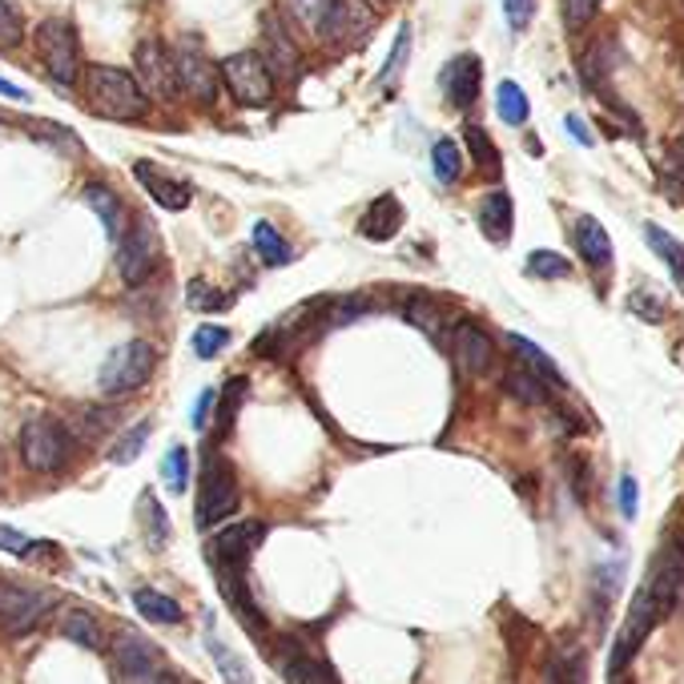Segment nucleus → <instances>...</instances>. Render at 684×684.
Returning a JSON list of instances; mask_svg holds the SVG:
<instances>
[{
    "mask_svg": "<svg viewBox=\"0 0 684 684\" xmlns=\"http://www.w3.org/2000/svg\"><path fill=\"white\" fill-rule=\"evenodd\" d=\"M375 28V13L367 0H334L327 21L318 28V37L334 40V45H355L358 37H367Z\"/></svg>",
    "mask_w": 684,
    "mask_h": 684,
    "instance_id": "nucleus-15",
    "label": "nucleus"
},
{
    "mask_svg": "<svg viewBox=\"0 0 684 684\" xmlns=\"http://www.w3.org/2000/svg\"><path fill=\"white\" fill-rule=\"evenodd\" d=\"M137 85H142L145 97H158V101H173L178 97V69H173V53L170 49H161L158 40H142L137 45Z\"/></svg>",
    "mask_w": 684,
    "mask_h": 684,
    "instance_id": "nucleus-14",
    "label": "nucleus"
},
{
    "mask_svg": "<svg viewBox=\"0 0 684 684\" xmlns=\"http://www.w3.org/2000/svg\"><path fill=\"white\" fill-rule=\"evenodd\" d=\"M28 133H33V137H40V142H53L61 154H81L77 133L61 130V125H53V121H28Z\"/></svg>",
    "mask_w": 684,
    "mask_h": 684,
    "instance_id": "nucleus-40",
    "label": "nucleus"
},
{
    "mask_svg": "<svg viewBox=\"0 0 684 684\" xmlns=\"http://www.w3.org/2000/svg\"><path fill=\"white\" fill-rule=\"evenodd\" d=\"M403 201L395 198V194H382V198H375L367 206V213L358 218V234L370 237V242H391V237L403 230Z\"/></svg>",
    "mask_w": 684,
    "mask_h": 684,
    "instance_id": "nucleus-19",
    "label": "nucleus"
},
{
    "mask_svg": "<svg viewBox=\"0 0 684 684\" xmlns=\"http://www.w3.org/2000/svg\"><path fill=\"white\" fill-rule=\"evenodd\" d=\"M161 262H166V251H161V234L154 230L149 218H137L133 225H125V234L118 242V274L125 286H142L149 278L158 274Z\"/></svg>",
    "mask_w": 684,
    "mask_h": 684,
    "instance_id": "nucleus-4",
    "label": "nucleus"
},
{
    "mask_svg": "<svg viewBox=\"0 0 684 684\" xmlns=\"http://www.w3.org/2000/svg\"><path fill=\"white\" fill-rule=\"evenodd\" d=\"M113 664L125 676V684H158L161 669V652L154 640H145L142 632L121 628L113 636Z\"/></svg>",
    "mask_w": 684,
    "mask_h": 684,
    "instance_id": "nucleus-11",
    "label": "nucleus"
},
{
    "mask_svg": "<svg viewBox=\"0 0 684 684\" xmlns=\"http://www.w3.org/2000/svg\"><path fill=\"white\" fill-rule=\"evenodd\" d=\"M512 222H515V210H512V198H508V190H491L479 206V225H484V234L491 242H508L512 237Z\"/></svg>",
    "mask_w": 684,
    "mask_h": 684,
    "instance_id": "nucleus-22",
    "label": "nucleus"
},
{
    "mask_svg": "<svg viewBox=\"0 0 684 684\" xmlns=\"http://www.w3.org/2000/svg\"><path fill=\"white\" fill-rule=\"evenodd\" d=\"M57 608V593L45 584H25V579H0V632H28Z\"/></svg>",
    "mask_w": 684,
    "mask_h": 684,
    "instance_id": "nucleus-5",
    "label": "nucleus"
},
{
    "mask_svg": "<svg viewBox=\"0 0 684 684\" xmlns=\"http://www.w3.org/2000/svg\"><path fill=\"white\" fill-rule=\"evenodd\" d=\"M0 137H4V121H0Z\"/></svg>",
    "mask_w": 684,
    "mask_h": 684,
    "instance_id": "nucleus-56",
    "label": "nucleus"
},
{
    "mask_svg": "<svg viewBox=\"0 0 684 684\" xmlns=\"http://www.w3.org/2000/svg\"><path fill=\"white\" fill-rule=\"evenodd\" d=\"M61 636H65L69 645L89 648V652H101V645H106L101 624H97V616L85 612V608H69L65 616H61Z\"/></svg>",
    "mask_w": 684,
    "mask_h": 684,
    "instance_id": "nucleus-23",
    "label": "nucleus"
},
{
    "mask_svg": "<svg viewBox=\"0 0 684 684\" xmlns=\"http://www.w3.org/2000/svg\"><path fill=\"white\" fill-rule=\"evenodd\" d=\"M145 439H149V423H137V435H125L118 448H113V463L137 460V451L145 448Z\"/></svg>",
    "mask_w": 684,
    "mask_h": 684,
    "instance_id": "nucleus-48",
    "label": "nucleus"
},
{
    "mask_svg": "<svg viewBox=\"0 0 684 684\" xmlns=\"http://www.w3.org/2000/svg\"><path fill=\"white\" fill-rule=\"evenodd\" d=\"M652 604H657L660 620L672 616L684 604V536H669L660 548V560L652 567V576L645 579Z\"/></svg>",
    "mask_w": 684,
    "mask_h": 684,
    "instance_id": "nucleus-10",
    "label": "nucleus"
},
{
    "mask_svg": "<svg viewBox=\"0 0 684 684\" xmlns=\"http://www.w3.org/2000/svg\"><path fill=\"white\" fill-rule=\"evenodd\" d=\"M463 137H467V145H472V154H475V161L484 166V170H500V154H496V145H491V137H487L479 125H467L463 130Z\"/></svg>",
    "mask_w": 684,
    "mask_h": 684,
    "instance_id": "nucleus-44",
    "label": "nucleus"
},
{
    "mask_svg": "<svg viewBox=\"0 0 684 684\" xmlns=\"http://www.w3.org/2000/svg\"><path fill=\"white\" fill-rule=\"evenodd\" d=\"M222 81L237 106L258 109V106H270V97H274V69L266 65L258 53L230 57V61L222 65Z\"/></svg>",
    "mask_w": 684,
    "mask_h": 684,
    "instance_id": "nucleus-8",
    "label": "nucleus"
},
{
    "mask_svg": "<svg viewBox=\"0 0 684 684\" xmlns=\"http://www.w3.org/2000/svg\"><path fill=\"white\" fill-rule=\"evenodd\" d=\"M237 512V479L222 460H210L198 479V512L194 524L198 527H218Z\"/></svg>",
    "mask_w": 684,
    "mask_h": 684,
    "instance_id": "nucleus-9",
    "label": "nucleus"
},
{
    "mask_svg": "<svg viewBox=\"0 0 684 684\" xmlns=\"http://www.w3.org/2000/svg\"><path fill=\"white\" fill-rule=\"evenodd\" d=\"M161 475H166V487L182 496L185 484H190V451H185V448H170V455L161 460Z\"/></svg>",
    "mask_w": 684,
    "mask_h": 684,
    "instance_id": "nucleus-38",
    "label": "nucleus"
},
{
    "mask_svg": "<svg viewBox=\"0 0 684 684\" xmlns=\"http://www.w3.org/2000/svg\"><path fill=\"white\" fill-rule=\"evenodd\" d=\"M213 399H218V391H201L198 407H194V431H206V427H210V407H213Z\"/></svg>",
    "mask_w": 684,
    "mask_h": 684,
    "instance_id": "nucleus-52",
    "label": "nucleus"
},
{
    "mask_svg": "<svg viewBox=\"0 0 684 684\" xmlns=\"http://www.w3.org/2000/svg\"><path fill=\"white\" fill-rule=\"evenodd\" d=\"M234 303V294H225V290L210 286V282H190V306L194 310H225V306Z\"/></svg>",
    "mask_w": 684,
    "mask_h": 684,
    "instance_id": "nucleus-41",
    "label": "nucleus"
},
{
    "mask_svg": "<svg viewBox=\"0 0 684 684\" xmlns=\"http://www.w3.org/2000/svg\"><path fill=\"white\" fill-rule=\"evenodd\" d=\"M16 448H21V460H25L28 472L57 475L69 463V455H73V435H69L65 423L57 419H28L21 427Z\"/></svg>",
    "mask_w": 684,
    "mask_h": 684,
    "instance_id": "nucleus-3",
    "label": "nucleus"
},
{
    "mask_svg": "<svg viewBox=\"0 0 684 684\" xmlns=\"http://www.w3.org/2000/svg\"><path fill=\"white\" fill-rule=\"evenodd\" d=\"M222 346H230V330L225 327H213V322H206V327L194 330V355L198 358H213Z\"/></svg>",
    "mask_w": 684,
    "mask_h": 684,
    "instance_id": "nucleus-43",
    "label": "nucleus"
},
{
    "mask_svg": "<svg viewBox=\"0 0 684 684\" xmlns=\"http://www.w3.org/2000/svg\"><path fill=\"white\" fill-rule=\"evenodd\" d=\"M133 604L142 612L145 620H154V624H182V604L170 600L166 593H154V588H137L133 593Z\"/></svg>",
    "mask_w": 684,
    "mask_h": 684,
    "instance_id": "nucleus-27",
    "label": "nucleus"
},
{
    "mask_svg": "<svg viewBox=\"0 0 684 684\" xmlns=\"http://www.w3.org/2000/svg\"><path fill=\"white\" fill-rule=\"evenodd\" d=\"M85 93H89V106L109 121H142L149 113V97H145L142 85L125 69L113 65L85 69Z\"/></svg>",
    "mask_w": 684,
    "mask_h": 684,
    "instance_id": "nucleus-1",
    "label": "nucleus"
},
{
    "mask_svg": "<svg viewBox=\"0 0 684 684\" xmlns=\"http://www.w3.org/2000/svg\"><path fill=\"white\" fill-rule=\"evenodd\" d=\"M645 242L652 246V254H657V258H664V262H669L672 278H676V282L684 286V246H681V242H676L672 234H664L657 222L645 225Z\"/></svg>",
    "mask_w": 684,
    "mask_h": 684,
    "instance_id": "nucleus-30",
    "label": "nucleus"
},
{
    "mask_svg": "<svg viewBox=\"0 0 684 684\" xmlns=\"http://www.w3.org/2000/svg\"><path fill=\"white\" fill-rule=\"evenodd\" d=\"M431 166H435V178L443 185H455L460 182V173H463V154H460V145L451 142V137H439L431 149Z\"/></svg>",
    "mask_w": 684,
    "mask_h": 684,
    "instance_id": "nucleus-33",
    "label": "nucleus"
},
{
    "mask_svg": "<svg viewBox=\"0 0 684 684\" xmlns=\"http://www.w3.org/2000/svg\"><path fill=\"white\" fill-rule=\"evenodd\" d=\"M451 351H455V363H460L463 375H487V370L496 367V342L487 334L484 327H475V322H460L455 327V342H451Z\"/></svg>",
    "mask_w": 684,
    "mask_h": 684,
    "instance_id": "nucleus-17",
    "label": "nucleus"
},
{
    "mask_svg": "<svg viewBox=\"0 0 684 684\" xmlns=\"http://www.w3.org/2000/svg\"><path fill=\"white\" fill-rule=\"evenodd\" d=\"M25 40V21L9 0H0V49H16Z\"/></svg>",
    "mask_w": 684,
    "mask_h": 684,
    "instance_id": "nucleus-45",
    "label": "nucleus"
},
{
    "mask_svg": "<svg viewBox=\"0 0 684 684\" xmlns=\"http://www.w3.org/2000/svg\"><path fill=\"white\" fill-rule=\"evenodd\" d=\"M600 4H604V0H564V25L572 28V33L584 28L596 13H600Z\"/></svg>",
    "mask_w": 684,
    "mask_h": 684,
    "instance_id": "nucleus-46",
    "label": "nucleus"
},
{
    "mask_svg": "<svg viewBox=\"0 0 684 684\" xmlns=\"http://www.w3.org/2000/svg\"><path fill=\"white\" fill-rule=\"evenodd\" d=\"M403 318H407L411 327H419L423 334H431V339H443V330H448V310L439 303H431L427 294H415L403 303Z\"/></svg>",
    "mask_w": 684,
    "mask_h": 684,
    "instance_id": "nucleus-26",
    "label": "nucleus"
},
{
    "mask_svg": "<svg viewBox=\"0 0 684 684\" xmlns=\"http://www.w3.org/2000/svg\"><path fill=\"white\" fill-rule=\"evenodd\" d=\"M657 624H660V612L657 604H652V593H648V584H640V593L632 600L628 620H624V632H620V640H616V652H612V664H608V669H612V681H620V672L628 669V660L640 652V645L652 636Z\"/></svg>",
    "mask_w": 684,
    "mask_h": 684,
    "instance_id": "nucleus-12",
    "label": "nucleus"
},
{
    "mask_svg": "<svg viewBox=\"0 0 684 684\" xmlns=\"http://www.w3.org/2000/svg\"><path fill=\"white\" fill-rule=\"evenodd\" d=\"M266 40H270V57H262L266 65H270V61H278L282 69H294L298 53H294V45L286 40V33H282V25H278V21H266Z\"/></svg>",
    "mask_w": 684,
    "mask_h": 684,
    "instance_id": "nucleus-42",
    "label": "nucleus"
},
{
    "mask_svg": "<svg viewBox=\"0 0 684 684\" xmlns=\"http://www.w3.org/2000/svg\"><path fill=\"white\" fill-rule=\"evenodd\" d=\"M576 251L579 258L593 266V270H608L612 266V237L593 213H579L576 218Z\"/></svg>",
    "mask_w": 684,
    "mask_h": 684,
    "instance_id": "nucleus-20",
    "label": "nucleus"
},
{
    "mask_svg": "<svg viewBox=\"0 0 684 684\" xmlns=\"http://www.w3.org/2000/svg\"><path fill=\"white\" fill-rule=\"evenodd\" d=\"M628 310L636 318H645V322H660L664 318V294H657V290H648V286H640V290H632V298H628Z\"/></svg>",
    "mask_w": 684,
    "mask_h": 684,
    "instance_id": "nucleus-39",
    "label": "nucleus"
},
{
    "mask_svg": "<svg viewBox=\"0 0 684 684\" xmlns=\"http://www.w3.org/2000/svg\"><path fill=\"white\" fill-rule=\"evenodd\" d=\"M262 540H266V524H258V520L230 524L225 532H218V536H213V540H210V560H213V567H218L222 584H242L254 548H258Z\"/></svg>",
    "mask_w": 684,
    "mask_h": 684,
    "instance_id": "nucleus-7",
    "label": "nucleus"
},
{
    "mask_svg": "<svg viewBox=\"0 0 684 684\" xmlns=\"http://www.w3.org/2000/svg\"><path fill=\"white\" fill-rule=\"evenodd\" d=\"M503 387L512 391V399H520V403H532V407H543V403L552 399V391H548V382L536 379V375H532V370H524V367L508 370V379H503Z\"/></svg>",
    "mask_w": 684,
    "mask_h": 684,
    "instance_id": "nucleus-31",
    "label": "nucleus"
},
{
    "mask_svg": "<svg viewBox=\"0 0 684 684\" xmlns=\"http://www.w3.org/2000/svg\"><path fill=\"white\" fill-rule=\"evenodd\" d=\"M407 49H411V28L403 25V28H399V40H395V53H391V61L382 65V77L379 81H391V77H395L399 69H403V61H407Z\"/></svg>",
    "mask_w": 684,
    "mask_h": 684,
    "instance_id": "nucleus-50",
    "label": "nucleus"
},
{
    "mask_svg": "<svg viewBox=\"0 0 684 684\" xmlns=\"http://www.w3.org/2000/svg\"><path fill=\"white\" fill-rule=\"evenodd\" d=\"M278 669H282L286 684H339L322 660L306 657V652H286V657L278 660Z\"/></svg>",
    "mask_w": 684,
    "mask_h": 684,
    "instance_id": "nucleus-25",
    "label": "nucleus"
},
{
    "mask_svg": "<svg viewBox=\"0 0 684 684\" xmlns=\"http://www.w3.org/2000/svg\"><path fill=\"white\" fill-rule=\"evenodd\" d=\"M676 158H681V166H684V137L676 142Z\"/></svg>",
    "mask_w": 684,
    "mask_h": 684,
    "instance_id": "nucleus-55",
    "label": "nucleus"
},
{
    "mask_svg": "<svg viewBox=\"0 0 684 684\" xmlns=\"http://www.w3.org/2000/svg\"><path fill=\"white\" fill-rule=\"evenodd\" d=\"M133 178L145 185V194L158 201L161 210H185L190 201H194V185L182 182V178H173V173H166L161 166H154V161H133Z\"/></svg>",
    "mask_w": 684,
    "mask_h": 684,
    "instance_id": "nucleus-16",
    "label": "nucleus"
},
{
    "mask_svg": "<svg viewBox=\"0 0 684 684\" xmlns=\"http://www.w3.org/2000/svg\"><path fill=\"white\" fill-rule=\"evenodd\" d=\"M137 515H142V532H145V543H149V548H161V543L170 540V520H166V512H161V503L154 491H142Z\"/></svg>",
    "mask_w": 684,
    "mask_h": 684,
    "instance_id": "nucleus-29",
    "label": "nucleus"
},
{
    "mask_svg": "<svg viewBox=\"0 0 684 684\" xmlns=\"http://www.w3.org/2000/svg\"><path fill=\"white\" fill-rule=\"evenodd\" d=\"M479 81H484V65H479V57L475 53H455L443 65V97H448L455 109H472L475 97H479Z\"/></svg>",
    "mask_w": 684,
    "mask_h": 684,
    "instance_id": "nucleus-18",
    "label": "nucleus"
},
{
    "mask_svg": "<svg viewBox=\"0 0 684 684\" xmlns=\"http://www.w3.org/2000/svg\"><path fill=\"white\" fill-rule=\"evenodd\" d=\"M25 548H28V540L16 532V527H4L0 524V552H16V555H25Z\"/></svg>",
    "mask_w": 684,
    "mask_h": 684,
    "instance_id": "nucleus-51",
    "label": "nucleus"
},
{
    "mask_svg": "<svg viewBox=\"0 0 684 684\" xmlns=\"http://www.w3.org/2000/svg\"><path fill=\"white\" fill-rule=\"evenodd\" d=\"M496 109H500V118L508 125H524L532 106H527V93L515 85V81H500V89H496Z\"/></svg>",
    "mask_w": 684,
    "mask_h": 684,
    "instance_id": "nucleus-34",
    "label": "nucleus"
},
{
    "mask_svg": "<svg viewBox=\"0 0 684 684\" xmlns=\"http://www.w3.org/2000/svg\"><path fill=\"white\" fill-rule=\"evenodd\" d=\"M330 4H334V0H286L290 16H294V21H298L303 28H310V33H318V28H322V21H327V13H330Z\"/></svg>",
    "mask_w": 684,
    "mask_h": 684,
    "instance_id": "nucleus-37",
    "label": "nucleus"
},
{
    "mask_svg": "<svg viewBox=\"0 0 684 684\" xmlns=\"http://www.w3.org/2000/svg\"><path fill=\"white\" fill-rule=\"evenodd\" d=\"M503 16H508V28L512 33H524L536 16V0H503Z\"/></svg>",
    "mask_w": 684,
    "mask_h": 684,
    "instance_id": "nucleus-47",
    "label": "nucleus"
},
{
    "mask_svg": "<svg viewBox=\"0 0 684 684\" xmlns=\"http://www.w3.org/2000/svg\"><path fill=\"white\" fill-rule=\"evenodd\" d=\"M564 130L572 133V137H576L579 145H593V133H588V125H584V121H579L576 113H567V118H564Z\"/></svg>",
    "mask_w": 684,
    "mask_h": 684,
    "instance_id": "nucleus-53",
    "label": "nucleus"
},
{
    "mask_svg": "<svg viewBox=\"0 0 684 684\" xmlns=\"http://www.w3.org/2000/svg\"><path fill=\"white\" fill-rule=\"evenodd\" d=\"M636 512H640L636 479H632V475H620V515H624V520H636Z\"/></svg>",
    "mask_w": 684,
    "mask_h": 684,
    "instance_id": "nucleus-49",
    "label": "nucleus"
},
{
    "mask_svg": "<svg viewBox=\"0 0 684 684\" xmlns=\"http://www.w3.org/2000/svg\"><path fill=\"white\" fill-rule=\"evenodd\" d=\"M85 206L101 218V230H106L113 242H121V234H125V206H121L118 194H113L109 185L93 182V185H85Z\"/></svg>",
    "mask_w": 684,
    "mask_h": 684,
    "instance_id": "nucleus-21",
    "label": "nucleus"
},
{
    "mask_svg": "<svg viewBox=\"0 0 684 684\" xmlns=\"http://www.w3.org/2000/svg\"><path fill=\"white\" fill-rule=\"evenodd\" d=\"M251 242H254V254H258V258H262L266 266H286L290 258H294L290 242L282 234H278V230L270 222H254Z\"/></svg>",
    "mask_w": 684,
    "mask_h": 684,
    "instance_id": "nucleus-28",
    "label": "nucleus"
},
{
    "mask_svg": "<svg viewBox=\"0 0 684 684\" xmlns=\"http://www.w3.org/2000/svg\"><path fill=\"white\" fill-rule=\"evenodd\" d=\"M37 53H40V65L45 73L69 89V85H77V73H81V45H77V28L69 25V21H40L37 25Z\"/></svg>",
    "mask_w": 684,
    "mask_h": 684,
    "instance_id": "nucleus-6",
    "label": "nucleus"
},
{
    "mask_svg": "<svg viewBox=\"0 0 684 684\" xmlns=\"http://www.w3.org/2000/svg\"><path fill=\"white\" fill-rule=\"evenodd\" d=\"M527 274L532 278H548V282H560V278L572 274V262L564 254L555 251H532L527 254Z\"/></svg>",
    "mask_w": 684,
    "mask_h": 684,
    "instance_id": "nucleus-35",
    "label": "nucleus"
},
{
    "mask_svg": "<svg viewBox=\"0 0 684 684\" xmlns=\"http://www.w3.org/2000/svg\"><path fill=\"white\" fill-rule=\"evenodd\" d=\"M113 427V411H106V407H81L77 411V423H73V431L81 435V439H101V435Z\"/></svg>",
    "mask_w": 684,
    "mask_h": 684,
    "instance_id": "nucleus-36",
    "label": "nucleus"
},
{
    "mask_svg": "<svg viewBox=\"0 0 684 684\" xmlns=\"http://www.w3.org/2000/svg\"><path fill=\"white\" fill-rule=\"evenodd\" d=\"M210 657H213V664H218V672H222L225 684H254L251 664L237 657V652L230 645H222L218 636H210Z\"/></svg>",
    "mask_w": 684,
    "mask_h": 684,
    "instance_id": "nucleus-32",
    "label": "nucleus"
},
{
    "mask_svg": "<svg viewBox=\"0 0 684 684\" xmlns=\"http://www.w3.org/2000/svg\"><path fill=\"white\" fill-rule=\"evenodd\" d=\"M173 69H178V89H185L194 101H201V106H213L218 85H222V73H218V65L201 53L194 40H182V45H178Z\"/></svg>",
    "mask_w": 684,
    "mask_h": 684,
    "instance_id": "nucleus-13",
    "label": "nucleus"
},
{
    "mask_svg": "<svg viewBox=\"0 0 684 684\" xmlns=\"http://www.w3.org/2000/svg\"><path fill=\"white\" fill-rule=\"evenodd\" d=\"M154 367H158L154 342H145V339L121 342L118 351L101 363V375H97L101 395H109V399L130 395V391H137V387H145V382L154 379Z\"/></svg>",
    "mask_w": 684,
    "mask_h": 684,
    "instance_id": "nucleus-2",
    "label": "nucleus"
},
{
    "mask_svg": "<svg viewBox=\"0 0 684 684\" xmlns=\"http://www.w3.org/2000/svg\"><path fill=\"white\" fill-rule=\"evenodd\" d=\"M508 342H512V351L520 355L524 370H532V375H536V379H543V382L564 387V370H560L552 358H548V351H540V346H536L532 339H524V334H508Z\"/></svg>",
    "mask_w": 684,
    "mask_h": 684,
    "instance_id": "nucleus-24",
    "label": "nucleus"
},
{
    "mask_svg": "<svg viewBox=\"0 0 684 684\" xmlns=\"http://www.w3.org/2000/svg\"><path fill=\"white\" fill-rule=\"evenodd\" d=\"M0 93H4V97H13V101H25V97H28L21 85H13V81H4V77H0Z\"/></svg>",
    "mask_w": 684,
    "mask_h": 684,
    "instance_id": "nucleus-54",
    "label": "nucleus"
}]
</instances>
